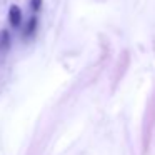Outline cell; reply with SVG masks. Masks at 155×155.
Here are the masks:
<instances>
[{
  "mask_svg": "<svg viewBox=\"0 0 155 155\" xmlns=\"http://www.w3.org/2000/svg\"><path fill=\"white\" fill-rule=\"evenodd\" d=\"M8 22H10L12 27H20V24H22V10H20V7L12 5V7L8 8Z\"/></svg>",
  "mask_w": 155,
  "mask_h": 155,
  "instance_id": "obj_1",
  "label": "cell"
},
{
  "mask_svg": "<svg viewBox=\"0 0 155 155\" xmlns=\"http://www.w3.org/2000/svg\"><path fill=\"white\" fill-rule=\"evenodd\" d=\"M10 48V34L8 30H0V52Z\"/></svg>",
  "mask_w": 155,
  "mask_h": 155,
  "instance_id": "obj_2",
  "label": "cell"
},
{
  "mask_svg": "<svg viewBox=\"0 0 155 155\" xmlns=\"http://www.w3.org/2000/svg\"><path fill=\"white\" fill-rule=\"evenodd\" d=\"M37 24H38L37 17H32L30 20H28L27 28H25V37H30V35L35 34V30H37Z\"/></svg>",
  "mask_w": 155,
  "mask_h": 155,
  "instance_id": "obj_3",
  "label": "cell"
},
{
  "mask_svg": "<svg viewBox=\"0 0 155 155\" xmlns=\"http://www.w3.org/2000/svg\"><path fill=\"white\" fill-rule=\"evenodd\" d=\"M42 2H44V0H30V8L35 12H38L42 8Z\"/></svg>",
  "mask_w": 155,
  "mask_h": 155,
  "instance_id": "obj_4",
  "label": "cell"
}]
</instances>
